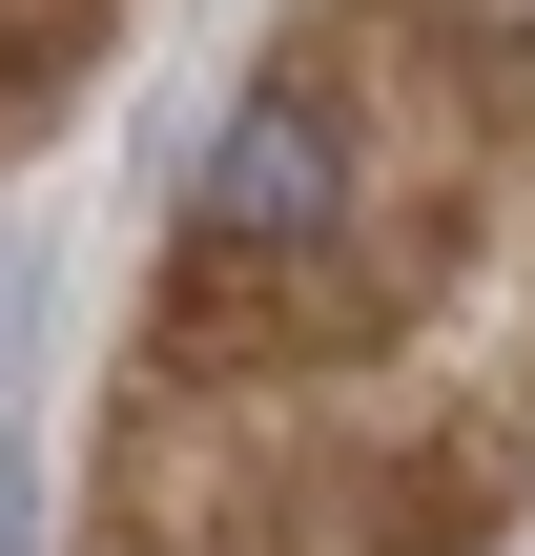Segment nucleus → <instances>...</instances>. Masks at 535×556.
Instances as JSON below:
<instances>
[{"mask_svg":"<svg viewBox=\"0 0 535 556\" xmlns=\"http://www.w3.org/2000/svg\"><path fill=\"white\" fill-rule=\"evenodd\" d=\"M0 556H41V454H0Z\"/></svg>","mask_w":535,"mask_h":556,"instance_id":"f03ea898","label":"nucleus"},{"mask_svg":"<svg viewBox=\"0 0 535 556\" xmlns=\"http://www.w3.org/2000/svg\"><path fill=\"white\" fill-rule=\"evenodd\" d=\"M330 206H351V124L309 83H247L206 124V248H330Z\"/></svg>","mask_w":535,"mask_h":556,"instance_id":"f257e3e1","label":"nucleus"},{"mask_svg":"<svg viewBox=\"0 0 535 556\" xmlns=\"http://www.w3.org/2000/svg\"><path fill=\"white\" fill-rule=\"evenodd\" d=\"M0 330H21V248H0Z\"/></svg>","mask_w":535,"mask_h":556,"instance_id":"7ed1b4c3","label":"nucleus"}]
</instances>
